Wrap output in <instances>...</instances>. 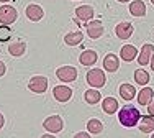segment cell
I'll list each match as a JSON object with an SVG mask.
<instances>
[{"label": "cell", "instance_id": "obj_1", "mask_svg": "<svg viewBox=\"0 0 154 138\" xmlns=\"http://www.w3.org/2000/svg\"><path fill=\"white\" fill-rule=\"evenodd\" d=\"M118 120L123 127L126 128H131V127L138 125L139 120H141V114L134 105H125V107L120 108L118 112Z\"/></svg>", "mask_w": 154, "mask_h": 138}, {"label": "cell", "instance_id": "obj_2", "mask_svg": "<svg viewBox=\"0 0 154 138\" xmlns=\"http://www.w3.org/2000/svg\"><path fill=\"white\" fill-rule=\"evenodd\" d=\"M87 79V84L98 89V87H103L105 82H107V77H105V72L102 69H90L85 76Z\"/></svg>", "mask_w": 154, "mask_h": 138}, {"label": "cell", "instance_id": "obj_3", "mask_svg": "<svg viewBox=\"0 0 154 138\" xmlns=\"http://www.w3.org/2000/svg\"><path fill=\"white\" fill-rule=\"evenodd\" d=\"M43 127H45L49 133H59V132H62V128H64V122H62V118L59 115H51V117H48L46 120L43 122Z\"/></svg>", "mask_w": 154, "mask_h": 138}, {"label": "cell", "instance_id": "obj_4", "mask_svg": "<svg viewBox=\"0 0 154 138\" xmlns=\"http://www.w3.org/2000/svg\"><path fill=\"white\" fill-rule=\"evenodd\" d=\"M18 13L15 10V7L10 5H2L0 7V23L2 25H12L17 20Z\"/></svg>", "mask_w": 154, "mask_h": 138}, {"label": "cell", "instance_id": "obj_5", "mask_svg": "<svg viewBox=\"0 0 154 138\" xmlns=\"http://www.w3.org/2000/svg\"><path fill=\"white\" fill-rule=\"evenodd\" d=\"M28 89H30L31 92H35V94L46 92V89H48V79L45 77V76H35V77H31L30 82H28Z\"/></svg>", "mask_w": 154, "mask_h": 138}, {"label": "cell", "instance_id": "obj_6", "mask_svg": "<svg viewBox=\"0 0 154 138\" xmlns=\"http://www.w3.org/2000/svg\"><path fill=\"white\" fill-rule=\"evenodd\" d=\"M56 76L62 82H74L77 79V69L72 66H62L56 71Z\"/></svg>", "mask_w": 154, "mask_h": 138}, {"label": "cell", "instance_id": "obj_7", "mask_svg": "<svg viewBox=\"0 0 154 138\" xmlns=\"http://www.w3.org/2000/svg\"><path fill=\"white\" fill-rule=\"evenodd\" d=\"M94 8L90 5H80L75 8V18L82 23H89V20L94 18Z\"/></svg>", "mask_w": 154, "mask_h": 138}, {"label": "cell", "instance_id": "obj_8", "mask_svg": "<svg viewBox=\"0 0 154 138\" xmlns=\"http://www.w3.org/2000/svg\"><path fill=\"white\" fill-rule=\"evenodd\" d=\"M53 96L57 102H67L72 97V89L67 86H56L53 89Z\"/></svg>", "mask_w": 154, "mask_h": 138}, {"label": "cell", "instance_id": "obj_9", "mask_svg": "<svg viewBox=\"0 0 154 138\" xmlns=\"http://www.w3.org/2000/svg\"><path fill=\"white\" fill-rule=\"evenodd\" d=\"M87 27V33H89V38L97 39L103 35V25H102L100 20H92L85 25Z\"/></svg>", "mask_w": 154, "mask_h": 138}, {"label": "cell", "instance_id": "obj_10", "mask_svg": "<svg viewBox=\"0 0 154 138\" xmlns=\"http://www.w3.org/2000/svg\"><path fill=\"white\" fill-rule=\"evenodd\" d=\"M133 31H134L133 25H131L130 21H122V23H118L116 28H115V33L120 39H128L131 35H133Z\"/></svg>", "mask_w": 154, "mask_h": 138}, {"label": "cell", "instance_id": "obj_11", "mask_svg": "<svg viewBox=\"0 0 154 138\" xmlns=\"http://www.w3.org/2000/svg\"><path fill=\"white\" fill-rule=\"evenodd\" d=\"M154 54V45L151 43H146L144 46L141 48V51L138 54V63L141 64V66H144V64H149V61H151V56Z\"/></svg>", "mask_w": 154, "mask_h": 138}, {"label": "cell", "instance_id": "obj_12", "mask_svg": "<svg viewBox=\"0 0 154 138\" xmlns=\"http://www.w3.org/2000/svg\"><path fill=\"white\" fill-rule=\"evenodd\" d=\"M25 13H26L28 20H31V21H39L45 17V10L39 5H36V3H30V5L26 7V12Z\"/></svg>", "mask_w": 154, "mask_h": 138}, {"label": "cell", "instance_id": "obj_13", "mask_svg": "<svg viewBox=\"0 0 154 138\" xmlns=\"http://www.w3.org/2000/svg\"><path fill=\"white\" fill-rule=\"evenodd\" d=\"M118 67H120V59H118L116 54L110 53V54H107V56L103 58V69L105 71L115 72V71H118Z\"/></svg>", "mask_w": 154, "mask_h": 138}, {"label": "cell", "instance_id": "obj_14", "mask_svg": "<svg viewBox=\"0 0 154 138\" xmlns=\"http://www.w3.org/2000/svg\"><path fill=\"white\" fill-rule=\"evenodd\" d=\"M97 59H98V56L94 49H85V51H82V54L79 56V61H80L82 66H92V64L97 63Z\"/></svg>", "mask_w": 154, "mask_h": 138}, {"label": "cell", "instance_id": "obj_15", "mask_svg": "<svg viewBox=\"0 0 154 138\" xmlns=\"http://www.w3.org/2000/svg\"><path fill=\"white\" fill-rule=\"evenodd\" d=\"M102 108H103L105 114L113 115L116 110H118V100L115 97H105L103 102H102Z\"/></svg>", "mask_w": 154, "mask_h": 138}, {"label": "cell", "instance_id": "obj_16", "mask_svg": "<svg viewBox=\"0 0 154 138\" xmlns=\"http://www.w3.org/2000/svg\"><path fill=\"white\" fill-rule=\"evenodd\" d=\"M120 56H122L123 61L130 63V61H133L134 58L138 56V49L134 48L133 45H125L123 48H122V51H120Z\"/></svg>", "mask_w": 154, "mask_h": 138}, {"label": "cell", "instance_id": "obj_17", "mask_svg": "<svg viewBox=\"0 0 154 138\" xmlns=\"http://www.w3.org/2000/svg\"><path fill=\"white\" fill-rule=\"evenodd\" d=\"M130 13L133 17H144L146 15V5L143 0H134L130 3Z\"/></svg>", "mask_w": 154, "mask_h": 138}, {"label": "cell", "instance_id": "obj_18", "mask_svg": "<svg viewBox=\"0 0 154 138\" xmlns=\"http://www.w3.org/2000/svg\"><path fill=\"white\" fill-rule=\"evenodd\" d=\"M152 99H154V90L151 87H144V89L139 90V94H138V104L139 105H148Z\"/></svg>", "mask_w": 154, "mask_h": 138}, {"label": "cell", "instance_id": "obj_19", "mask_svg": "<svg viewBox=\"0 0 154 138\" xmlns=\"http://www.w3.org/2000/svg\"><path fill=\"white\" fill-rule=\"evenodd\" d=\"M82 39H84V35L80 31H71V33L64 36V43L67 46H77L82 43Z\"/></svg>", "mask_w": 154, "mask_h": 138}, {"label": "cell", "instance_id": "obj_20", "mask_svg": "<svg viewBox=\"0 0 154 138\" xmlns=\"http://www.w3.org/2000/svg\"><path fill=\"white\" fill-rule=\"evenodd\" d=\"M139 130H141L143 133H152V132H154V117H152V115H146V117H141Z\"/></svg>", "mask_w": 154, "mask_h": 138}, {"label": "cell", "instance_id": "obj_21", "mask_svg": "<svg viewBox=\"0 0 154 138\" xmlns=\"http://www.w3.org/2000/svg\"><path fill=\"white\" fill-rule=\"evenodd\" d=\"M120 96H122V99H125V100H131L136 96V89L131 84H122L120 86Z\"/></svg>", "mask_w": 154, "mask_h": 138}, {"label": "cell", "instance_id": "obj_22", "mask_svg": "<svg viewBox=\"0 0 154 138\" xmlns=\"http://www.w3.org/2000/svg\"><path fill=\"white\" fill-rule=\"evenodd\" d=\"M25 51H26V45H25L23 41H17V43H12V45L8 46V53L12 54V56H23Z\"/></svg>", "mask_w": 154, "mask_h": 138}, {"label": "cell", "instance_id": "obj_23", "mask_svg": "<svg viewBox=\"0 0 154 138\" xmlns=\"http://www.w3.org/2000/svg\"><path fill=\"white\" fill-rule=\"evenodd\" d=\"M87 130H89V133L98 135V133L103 132V123L100 120H97V118H90V120L87 122Z\"/></svg>", "mask_w": 154, "mask_h": 138}, {"label": "cell", "instance_id": "obj_24", "mask_svg": "<svg viewBox=\"0 0 154 138\" xmlns=\"http://www.w3.org/2000/svg\"><path fill=\"white\" fill-rule=\"evenodd\" d=\"M84 99H85V102H87V104L95 105V104L100 102L102 96H100V92H98V90H95V89H89L85 94H84Z\"/></svg>", "mask_w": 154, "mask_h": 138}, {"label": "cell", "instance_id": "obj_25", "mask_svg": "<svg viewBox=\"0 0 154 138\" xmlns=\"http://www.w3.org/2000/svg\"><path fill=\"white\" fill-rule=\"evenodd\" d=\"M134 81L139 86H146L149 82V74L144 71V69H136L134 71Z\"/></svg>", "mask_w": 154, "mask_h": 138}, {"label": "cell", "instance_id": "obj_26", "mask_svg": "<svg viewBox=\"0 0 154 138\" xmlns=\"http://www.w3.org/2000/svg\"><path fill=\"white\" fill-rule=\"evenodd\" d=\"M12 36V30L8 25H0V41H8Z\"/></svg>", "mask_w": 154, "mask_h": 138}, {"label": "cell", "instance_id": "obj_27", "mask_svg": "<svg viewBox=\"0 0 154 138\" xmlns=\"http://www.w3.org/2000/svg\"><path fill=\"white\" fill-rule=\"evenodd\" d=\"M148 112H149V115L154 117V100H151V102L148 104Z\"/></svg>", "mask_w": 154, "mask_h": 138}, {"label": "cell", "instance_id": "obj_28", "mask_svg": "<svg viewBox=\"0 0 154 138\" xmlns=\"http://www.w3.org/2000/svg\"><path fill=\"white\" fill-rule=\"evenodd\" d=\"M75 136H77V138H87V136H89V130H87V132H79V133H75Z\"/></svg>", "mask_w": 154, "mask_h": 138}, {"label": "cell", "instance_id": "obj_29", "mask_svg": "<svg viewBox=\"0 0 154 138\" xmlns=\"http://www.w3.org/2000/svg\"><path fill=\"white\" fill-rule=\"evenodd\" d=\"M5 72H7V67H5V64H3L2 61H0V77H2V76L5 74Z\"/></svg>", "mask_w": 154, "mask_h": 138}, {"label": "cell", "instance_id": "obj_30", "mask_svg": "<svg viewBox=\"0 0 154 138\" xmlns=\"http://www.w3.org/2000/svg\"><path fill=\"white\" fill-rule=\"evenodd\" d=\"M3 123H5V118H3V115L0 114V128H2V127H3Z\"/></svg>", "mask_w": 154, "mask_h": 138}, {"label": "cell", "instance_id": "obj_31", "mask_svg": "<svg viewBox=\"0 0 154 138\" xmlns=\"http://www.w3.org/2000/svg\"><path fill=\"white\" fill-rule=\"evenodd\" d=\"M149 64H151V69H152V71H154V54H152V56H151V61H149Z\"/></svg>", "mask_w": 154, "mask_h": 138}, {"label": "cell", "instance_id": "obj_32", "mask_svg": "<svg viewBox=\"0 0 154 138\" xmlns=\"http://www.w3.org/2000/svg\"><path fill=\"white\" fill-rule=\"evenodd\" d=\"M118 2H122V3H125V2H130V0H118Z\"/></svg>", "mask_w": 154, "mask_h": 138}, {"label": "cell", "instance_id": "obj_33", "mask_svg": "<svg viewBox=\"0 0 154 138\" xmlns=\"http://www.w3.org/2000/svg\"><path fill=\"white\" fill-rule=\"evenodd\" d=\"M0 2H2V3H5V2H10V0H0Z\"/></svg>", "mask_w": 154, "mask_h": 138}, {"label": "cell", "instance_id": "obj_34", "mask_svg": "<svg viewBox=\"0 0 154 138\" xmlns=\"http://www.w3.org/2000/svg\"><path fill=\"white\" fill-rule=\"evenodd\" d=\"M151 2H152V5H154V0H151Z\"/></svg>", "mask_w": 154, "mask_h": 138}, {"label": "cell", "instance_id": "obj_35", "mask_svg": "<svg viewBox=\"0 0 154 138\" xmlns=\"http://www.w3.org/2000/svg\"><path fill=\"white\" fill-rule=\"evenodd\" d=\"M152 138H154V132H152Z\"/></svg>", "mask_w": 154, "mask_h": 138}]
</instances>
